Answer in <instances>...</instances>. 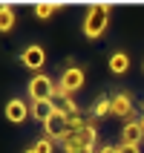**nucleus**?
I'll return each mask as SVG.
<instances>
[{
  "instance_id": "1",
  "label": "nucleus",
  "mask_w": 144,
  "mask_h": 153,
  "mask_svg": "<svg viewBox=\"0 0 144 153\" xmlns=\"http://www.w3.org/2000/svg\"><path fill=\"white\" fill-rule=\"evenodd\" d=\"M107 26H110V6H107V3H92V6H86L84 23H81L84 38L98 41V38L107 32Z\"/></svg>"
},
{
  "instance_id": "2",
  "label": "nucleus",
  "mask_w": 144,
  "mask_h": 153,
  "mask_svg": "<svg viewBox=\"0 0 144 153\" xmlns=\"http://www.w3.org/2000/svg\"><path fill=\"white\" fill-rule=\"evenodd\" d=\"M95 142H98V127L89 121L81 133H66V136L58 142V147L64 153H75V150H81V147H92L95 150Z\"/></svg>"
},
{
  "instance_id": "3",
  "label": "nucleus",
  "mask_w": 144,
  "mask_h": 153,
  "mask_svg": "<svg viewBox=\"0 0 144 153\" xmlns=\"http://www.w3.org/2000/svg\"><path fill=\"white\" fill-rule=\"evenodd\" d=\"M26 93H29L32 101H55V95H58V81H52L46 72H38V75L29 78Z\"/></svg>"
},
{
  "instance_id": "4",
  "label": "nucleus",
  "mask_w": 144,
  "mask_h": 153,
  "mask_svg": "<svg viewBox=\"0 0 144 153\" xmlns=\"http://www.w3.org/2000/svg\"><path fill=\"white\" fill-rule=\"evenodd\" d=\"M84 81H86V75L81 67H64L58 78V95H75L78 90H84Z\"/></svg>"
},
{
  "instance_id": "5",
  "label": "nucleus",
  "mask_w": 144,
  "mask_h": 153,
  "mask_svg": "<svg viewBox=\"0 0 144 153\" xmlns=\"http://www.w3.org/2000/svg\"><path fill=\"white\" fill-rule=\"evenodd\" d=\"M20 64H23L26 69H32L35 75H38V69L46 64V52H43V46H38V43H29V46H23V49H20Z\"/></svg>"
},
{
  "instance_id": "6",
  "label": "nucleus",
  "mask_w": 144,
  "mask_h": 153,
  "mask_svg": "<svg viewBox=\"0 0 144 153\" xmlns=\"http://www.w3.org/2000/svg\"><path fill=\"white\" fill-rule=\"evenodd\" d=\"M110 107H112V116H115V119H127V121H130V116L136 113V101H133V95L124 93V90L115 93L110 98Z\"/></svg>"
},
{
  "instance_id": "7",
  "label": "nucleus",
  "mask_w": 144,
  "mask_h": 153,
  "mask_svg": "<svg viewBox=\"0 0 144 153\" xmlns=\"http://www.w3.org/2000/svg\"><path fill=\"white\" fill-rule=\"evenodd\" d=\"M6 119L12 124H23L26 119H32V104H26L23 98H12L6 104Z\"/></svg>"
},
{
  "instance_id": "8",
  "label": "nucleus",
  "mask_w": 144,
  "mask_h": 153,
  "mask_svg": "<svg viewBox=\"0 0 144 153\" xmlns=\"http://www.w3.org/2000/svg\"><path fill=\"white\" fill-rule=\"evenodd\" d=\"M141 142H144V127H141V121L130 119L127 124L121 127V145H136V147H141Z\"/></svg>"
},
{
  "instance_id": "9",
  "label": "nucleus",
  "mask_w": 144,
  "mask_h": 153,
  "mask_svg": "<svg viewBox=\"0 0 144 153\" xmlns=\"http://www.w3.org/2000/svg\"><path fill=\"white\" fill-rule=\"evenodd\" d=\"M43 136L46 139H55V142H61V139L66 136V119L61 116V113H55L46 124H43Z\"/></svg>"
},
{
  "instance_id": "10",
  "label": "nucleus",
  "mask_w": 144,
  "mask_h": 153,
  "mask_svg": "<svg viewBox=\"0 0 144 153\" xmlns=\"http://www.w3.org/2000/svg\"><path fill=\"white\" fill-rule=\"evenodd\" d=\"M52 104H55V113H61L64 119H72V116H81V107L75 104V98H72V95H58V98H55Z\"/></svg>"
},
{
  "instance_id": "11",
  "label": "nucleus",
  "mask_w": 144,
  "mask_h": 153,
  "mask_svg": "<svg viewBox=\"0 0 144 153\" xmlns=\"http://www.w3.org/2000/svg\"><path fill=\"white\" fill-rule=\"evenodd\" d=\"M107 64H110V72H112V75H124V72L130 69V55H127V52H121V49H115Z\"/></svg>"
},
{
  "instance_id": "12",
  "label": "nucleus",
  "mask_w": 144,
  "mask_h": 153,
  "mask_svg": "<svg viewBox=\"0 0 144 153\" xmlns=\"http://www.w3.org/2000/svg\"><path fill=\"white\" fill-rule=\"evenodd\" d=\"M52 116H55V104H52V101H32V119L35 121L46 124Z\"/></svg>"
},
{
  "instance_id": "13",
  "label": "nucleus",
  "mask_w": 144,
  "mask_h": 153,
  "mask_svg": "<svg viewBox=\"0 0 144 153\" xmlns=\"http://www.w3.org/2000/svg\"><path fill=\"white\" fill-rule=\"evenodd\" d=\"M15 23H17L15 9L9 6V3H0V32H3V35L12 32V29H15Z\"/></svg>"
},
{
  "instance_id": "14",
  "label": "nucleus",
  "mask_w": 144,
  "mask_h": 153,
  "mask_svg": "<svg viewBox=\"0 0 144 153\" xmlns=\"http://www.w3.org/2000/svg\"><path fill=\"white\" fill-rule=\"evenodd\" d=\"M58 9H61V3H35V17L43 20V23H49Z\"/></svg>"
},
{
  "instance_id": "15",
  "label": "nucleus",
  "mask_w": 144,
  "mask_h": 153,
  "mask_svg": "<svg viewBox=\"0 0 144 153\" xmlns=\"http://www.w3.org/2000/svg\"><path fill=\"white\" fill-rule=\"evenodd\" d=\"M95 116V119H107V116H112V107H110V98L107 95H101V98H95L92 110H89Z\"/></svg>"
},
{
  "instance_id": "16",
  "label": "nucleus",
  "mask_w": 144,
  "mask_h": 153,
  "mask_svg": "<svg viewBox=\"0 0 144 153\" xmlns=\"http://www.w3.org/2000/svg\"><path fill=\"white\" fill-rule=\"evenodd\" d=\"M35 153H55V147H58V142H55V139H38V142H35Z\"/></svg>"
},
{
  "instance_id": "17",
  "label": "nucleus",
  "mask_w": 144,
  "mask_h": 153,
  "mask_svg": "<svg viewBox=\"0 0 144 153\" xmlns=\"http://www.w3.org/2000/svg\"><path fill=\"white\" fill-rule=\"evenodd\" d=\"M118 153H141V147H136V145H118Z\"/></svg>"
},
{
  "instance_id": "18",
  "label": "nucleus",
  "mask_w": 144,
  "mask_h": 153,
  "mask_svg": "<svg viewBox=\"0 0 144 153\" xmlns=\"http://www.w3.org/2000/svg\"><path fill=\"white\" fill-rule=\"evenodd\" d=\"M95 153H118V147H115V145H101Z\"/></svg>"
},
{
  "instance_id": "19",
  "label": "nucleus",
  "mask_w": 144,
  "mask_h": 153,
  "mask_svg": "<svg viewBox=\"0 0 144 153\" xmlns=\"http://www.w3.org/2000/svg\"><path fill=\"white\" fill-rule=\"evenodd\" d=\"M75 153H95L92 147H81V150H75Z\"/></svg>"
},
{
  "instance_id": "20",
  "label": "nucleus",
  "mask_w": 144,
  "mask_h": 153,
  "mask_svg": "<svg viewBox=\"0 0 144 153\" xmlns=\"http://www.w3.org/2000/svg\"><path fill=\"white\" fill-rule=\"evenodd\" d=\"M138 121H141V127H144V107H141V119H138Z\"/></svg>"
},
{
  "instance_id": "21",
  "label": "nucleus",
  "mask_w": 144,
  "mask_h": 153,
  "mask_svg": "<svg viewBox=\"0 0 144 153\" xmlns=\"http://www.w3.org/2000/svg\"><path fill=\"white\" fill-rule=\"evenodd\" d=\"M23 153H35V147H26V150H23Z\"/></svg>"
}]
</instances>
